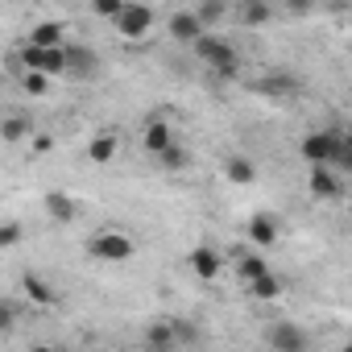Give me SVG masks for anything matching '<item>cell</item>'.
<instances>
[{"mask_svg": "<svg viewBox=\"0 0 352 352\" xmlns=\"http://www.w3.org/2000/svg\"><path fill=\"white\" fill-rule=\"evenodd\" d=\"M249 245H253V249H274V245H278V216L257 212V216L249 220Z\"/></svg>", "mask_w": 352, "mask_h": 352, "instance_id": "obj_9", "label": "cell"}, {"mask_svg": "<svg viewBox=\"0 0 352 352\" xmlns=\"http://www.w3.org/2000/svg\"><path fill=\"white\" fill-rule=\"evenodd\" d=\"M195 13H199V21H204V25H216V21H224V17H228V0H199Z\"/></svg>", "mask_w": 352, "mask_h": 352, "instance_id": "obj_23", "label": "cell"}, {"mask_svg": "<svg viewBox=\"0 0 352 352\" xmlns=\"http://www.w3.org/2000/svg\"><path fill=\"white\" fill-rule=\"evenodd\" d=\"M236 5H245V0H236Z\"/></svg>", "mask_w": 352, "mask_h": 352, "instance_id": "obj_33", "label": "cell"}, {"mask_svg": "<svg viewBox=\"0 0 352 352\" xmlns=\"http://www.w3.org/2000/svg\"><path fill=\"white\" fill-rule=\"evenodd\" d=\"M249 294H253V298H261V302H270V298H278V294H282V282H278L274 274H261V278H253V282H249Z\"/></svg>", "mask_w": 352, "mask_h": 352, "instance_id": "obj_22", "label": "cell"}, {"mask_svg": "<svg viewBox=\"0 0 352 352\" xmlns=\"http://www.w3.org/2000/svg\"><path fill=\"white\" fill-rule=\"evenodd\" d=\"M187 261H191V270H195L204 282H216L220 270H224V257H220V249H212V245H195Z\"/></svg>", "mask_w": 352, "mask_h": 352, "instance_id": "obj_8", "label": "cell"}, {"mask_svg": "<svg viewBox=\"0 0 352 352\" xmlns=\"http://www.w3.org/2000/svg\"><path fill=\"white\" fill-rule=\"evenodd\" d=\"M25 133H30V124H25V116H9V120H5V133H0V137H5V141L13 145V141H21Z\"/></svg>", "mask_w": 352, "mask_h": 352, "instance_id": "obj_26", "label": "cell"}, {"mask_svg": "<svg viewBox=\"0 0 352 352\" xmlns=\"http://www.w3.org/2000/svg\"><path fill=\"white\" fill-rule=\"evenodd\" d=\"M112 25H116V34H120V38L137 42V38H145V34L153 30V9H149V5H141V0H129L124 13H120Z\"/></svg>", "mask_w": 352, "mask_h": 352, "instance_id": "obj_4", "label": "cell"}, {"mask_svg": "<svg viewBox=\"0 0 352 352\" xmlns=\"http://www.w3.org/2000/svg\"><path fill=\"white\" fill-rule=\"evenodd\" d=\"M307 187H311V195H315V199H340V183H336L331 166H311Z\"/></svg>", "mask_w": 352, "mask_h": 352, "instance_id": "obj_13", "label": "cell"}, {"mask_svg": "<svg viewBox=\"0 0 352 352\" xmlns=\"http://www.w3.org/2000/svg\"><path fill=\"white\" fill-rule=\"evenodd\" d=\"M17 241H21V224H13V220H9L5 228H0V249H13Z\"/></svg>", "mask_w": 352, "mask_h": 352, "instance_id": "obj_28", "label": "cell"}, {"mask_svg": "<svg viewBox=\"0 0 352 352\" xmlns=\"http://www.w3.org/2000/svg\"><path fill=\"white\" fill-rule=\"evenodd\" d=\"M340 166H348V170H352V133L344 137V157H340Z\"/></svg>", "mask_w": 352, "mask_h": 352, "instance_id": "obj_32", "label": "cell"}, {"mask_svg": "<svg viewBox=\"0 0 352 352\" xmlns=\"http://www.w3.org/2000/svg\"><path fill=\"white\" fill-rule=\"evenodd\" d=\"M13 323H17V302H0V336H9L13 331Z\"/></svg>", "mask_w": 352, "mask_h": 352, "instance_id": "obj_27", "label": "cell"}, {"mask_svg": "<svg viewBox=\"0 0 352 352\" xmlns=\"http://www.w3.org/2000/svg\"><path fill=\"white\" fill-rule=\"evenodd\" d=\"M145 344H149L153 352H166V348H174V344H179L174 319H157V323H149V327H145Z\"/></svg>", "mask_w": 352, "mask_h": 352, "instance_id": "obj_17", "label": "cell"}, {"mask_svg": "<svg viewBox=\"0 0 352 352\" xmlns=\"http://www.w3.org/2000/svg\"><path fill=\"white\" fill-rule=\"evenodd\" d=\"M249 91H253V96H270V100H286V96L298 91V83H294L290 75H261Z\"/></svg>", "mask_w": 352, "mask_h": 352, "instance_id": "obj_11", "label": "cell"}, {"mask_svg": "<svg viewBox=\"0 0 352 352\" xmlns=\"http://www.w3.org/2000/svg\"><path fill=\"white\" fill-rule=\"evenodd\" d=\"M124 5H129V0H91V13H96L100 21H116V17L124 13Z\"/></svg>", "mask_w": 352, "mask_h": 352, "instance_id": "obj_25", "label": "cell"}, {"mask_svg": "<svg viewBox=\"0 0 352 352\" xmlns=\"http://www.w3.org/2000/svg\"><path fill=\"white\" fill-rule=\"evenodd\" d=\"M174 331H179V344H195V340H199V331H195L187 319H174Z\"/></svg>", "mask_w": 352, "mask_h": 352, "instance_id": "obj_29", "label": "cell"}, {"mask_svg": "<svg viewBox=\"0 0 352 352\" xmlns=\"http://www.w3.org/2000/svg\"><path fill=\"white\" fill-rule=\"evenodd\" d=\"M21 290H25V298H30L34 307H54V302H58L54 286H50L46 278H38V274H25V278H21Z\"/></svg>", "mask_w": 352, "mask_h": 352, "instance_id": "obj_15", "label": "cell"}, {"mask_svg": "<svg viewBox=\"0 0 352 352\" xmlns=\"http://www.w3.org/2000/svg\"><path fill=\"white\" fill-rule=\"evenodd\" d=\"M30 42H34V46H67V30H63L58 21H42V25H34Z\"/></svg>", "mask_w": 352, "mask_h": 352, "instance_id": "obj_20", "label": "cell"}, {"mask_svg": "<svg viewBox=\"0 0 352 352\" xmlns=\"http://www.w3.org/2000/svg\"><path fill=\"white\" fill-rule=\"evenodd\" d=\"M96 71H100V54H91L87 46H67V75L87 79V75H96Z\"/></svg>", "mask_w": 352, "mask_h": 352, "instance_id": "obj_14", "label": "cell"}, {"mask_svg": "<svg viewBox=\"0 0 352 352\" xmlns=\"http://www.w3.org/2000/svg\"><path fill=\"white\" fill-rule=\"evenodd\" d=\"M141 145H145L149 153H162L166 145H174V129H170V120L149 116V120H145V133H141Z\"/></svg>", "mask_w": 352, "mask_h": 352, "instance_id": "obj_10", "label": "cell"}, {"mask_svg": "<svg viewBox=\"0 0 352 352\" xmlns=\"http://www.w3.org/2000/svg\"><path fill=\"white\" fill-rule=\"evenodd\" d=\"M224 179H228L232 187H249V183L257 179V166H253L245 153H228V157H224Z\"/></svg>", "mask_w": 352, "mask_h": 352, "instance_id": "obj_12", "label": "cell"}, {"mask_svg": "<svg viewBox=\"0 0 352 352\" xmlns=\"http://www.w3.org/2000/svg\"><path fill=\"white\" fill-rule=\"evenodd\" d=\"M298 157L311 162V166H340V157H344V137L331 133V129L307 133V137L298 141Z\"/></svg>", "mask_w": 352, "mask_h": 352, "instance_id": "obj_2", "label": "cell"}, {"mask_svg": "<svg viewBox=\"0 0 352 352\" xmlns=\"http://www.w3.org/2000/svg\"><path fill=\"white\" fill-rule=\"evenodd\" d=\"M116 149H120V137H116V133H100V137H91L87 157H91L96 166H108V162L116 157Z\"/></svg>", "mask_w": 352, "mask_h": 352, "instance_id": "obj_18", "label": "cell"}, {"mask_svg": "<svg viewBox=\"0 0 352 352\" xmlns=\"http://www.w3.org/2000/svg\"><path fill=\"white\" fill-rule=\"evenodd\" d=\"M50 149H54V141H50L46 133H38V137H34V153L42 157V153H50Z\"/></svg>", "mask_w": 352, "mask_h": 352, "instance_id": "obj_31", "label": "cell"}, {"mask_svg": "<svg viewBox=\"0 0 352 352\" xmlns=\"http://www.w3.org/2000/svg\"><path fill=\"white\" fill-rule=\"evenodd\" d=\"M21 91L25 96H46L50 91V75L46 71H25L21 75Z\"/></svg>", "mask_w": 352, "mask_h": 352, "instance_id": "obj_24", "label": "cell"}, {"mask_svg": "<svg viewBox=\"0 0 352 352\" xmlns=\"http://www.w3.org/2000/svg\"><path fill=\"white\" fill-rule=\"evenodd\" d=\"M232 270H236V278L249 286L253 278H261V274H270V265H265V249H245V245H236L232 249Z\"/></svg>", "mask_w": 352, "mask_h": 352, "instance_id": "obj_6", "label": "cell"}, {"mask_svg": "<svg viewBox=\"0 0 352 352\" xmlns=\"http://www.w3.org/2000/svg\"><path fill=\"white\" fill-rule=\"evenodd\" d=\"M153 162H157L162 170H183V166H191V153H187L179 141H174V145H166L162 153H153Z\"/></svg>", "mask_w": 352, "mask_h": 352, "instance_id": "obj_21", "label": "cell"}, {"mask_svg": "<svg viewBox=\"0 0 352 352\" xmlns=\"http://www.w3.org/2000/svg\"><path fill=\"white\" fill-rule=\"evenodd\" d=\"M241 25H249V30L274 25V5H270V0H245V5H241Z\"/></svg>", "mask_w": 352, "mask_h": 352, "instance_id": "obj_16", "label": "cell"}, {"mask_svg": "<svg viewBox=\"0 0 352 352\" xmlns=\"http://www.w3.org/2000/svg\"><path fill=\"white\" fill-rule=\"evenodd\" d=\"M195 54H199V63L212 67L216 79H236V75H241V54H236V46L224 42V38H216V34H204V38L195 42Z\"/></svg>", "mask_w": 352, "mask_h": 352, "instance_id": "obj_1", "label": "cell"}, {"mask_svg": "<svg viewBox=\"0 0 352 352\" xmlns=\"http://www.w3.org/2000/svg\"><path fill=\"white\" fill-rule=\"evenodd\" d=\"M311 9H315V0H286V13L290 17H307Z\"/></svg>", "mask_w": 352, "mask_h": 352, "instance_id": "obj_30", "label": "cell"}, {"mask_svg": "<svg viewBox=\"0 0 352 352\" xmlns=\"http://www.w3.org/2000/svg\"><path fill=\"white\" fill-rule=\"evenodd\" d=\"M42 208H46V216H50L54 224H71V220H75V199L63 195V191H50Z\"/></svg>", "mask_w": 352, "mask_h": 352, "instance_id": "obj_19", "label": "cell"}, {"mask_svg": "<svg viewBox=\"0 0 352 352\" xmlns=\"http://www.w3.org/2000/svg\"><path fill=\"white\" fill-rule=\"evenodd\" d=\"M87 249H91V257H100V261H129V257L137 253V241L108 228V232H96Z\"/></svg>", "mask_w": 352, "mask_h": 352, "instance_id": "obj_3", "label": "cell"}, {"mask_svg": "<svg viewBox=\"0 0 352 352\" xmlns=\"http://www.w3.org/2000/svg\"><path fill=\"white\" fill-rule=\"evenodd\" d=\"M166 30H170V38H174V42H187V46H195V42L208 34V25L199 21V13H195V9H179V13H170V17H166Z\"/></svg>", "mask_w": 352, "mask_h": 352, "instance_id": "obj_5", "label": "cell"}, {"mask_svg": "<svg viewBox=\"0 0 352 352\" xmlns=\"http://www.w3.org/2000/svg\"><path fill=\"white\" fill-rule=\"evenodd\" d=\"M265 344H270V348H278V352H302L311 340H307V331H302V327H294V323L278 319V323L265 331Z\"/></svg>", "mask_w": 352, "mask_h": 352, "instance_id": "obj_7", "label": "cell"}]
</instances>
